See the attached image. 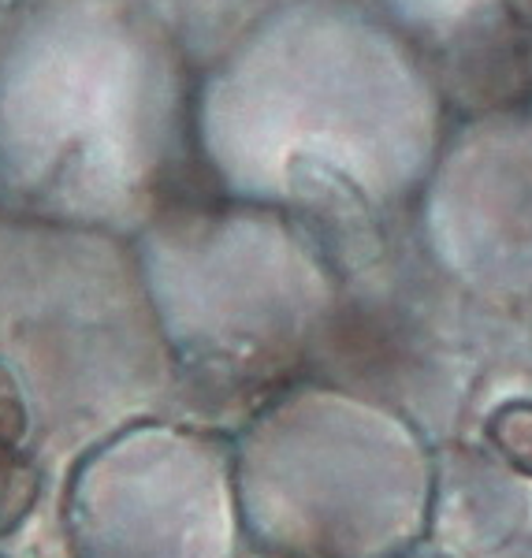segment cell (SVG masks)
Masks as SVG:
<instances>
[{
	"mask_svg": "<svg viewBox=\"0 0 532 558\" xmlns=\"http://www.w3.org/2000/svg\"><path fill=\"white\" fill-rule=\"evenodd\" d=\"M488 444L495 458L513 473L532 481V399L503 402L488 417Z\"/></svg>",
	"mask_w": 532,
	"mask_h": 558,
	"instance_id": "7a4b0ae2",
	"label": "cell"
},
{
	"mask_svg": "<svg viewBox=\"0 0 532 558\" xmlns=\"http://www.w3.org/2000/svg\"><path fill=\"white\" fill-rule=\"evenodd\" d=\"M503 8H507V15L513 23L532 31V0H503Z\"/></svg>",
	"mask_w": 532,
	"mask_h": 558,
	"instance_id": "3957f363",
	"label": "cell"
},
{
	"mask_svg": "<svg viewBox=\"0 0 532 558\" xmlns=\"http://www.w3.org/2000/svg\"><path fill=\"white\" fill-rule=\"evenodd\" d=\"M234 465L179 432L108 444L75 481L78 558H231Z\"/></svg>",
	"mask_w": 532,
	"mask_h": 558,
	"instance_id": "6da1fadb",
	"label": "cell"
}]
</instances>
